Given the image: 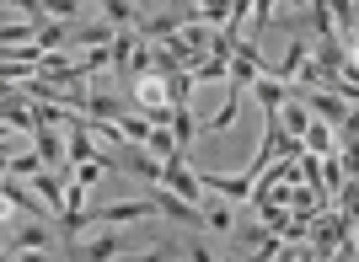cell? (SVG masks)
<instances>
[{"label":"cell","mask_w":359,"mask_h":262,"mask_svg":"<svg viewBox=\"0 0 359 262\" xmlns=\"http://www.w3.org/2000/svg\"><path fill=\"white\" fill-rule=\"evenodd\" d=\"M311 107H306V97H290V102L285 107H279V123H285V134H306V129H311Z\"/></svg>","instance_id":"obj_11"},{"label":"cell","mask_w":359,"mask_h":262,"mask_svg":"<svg viewBox=\"0 0 359 262\" xmlns=\"http://www.w3.org/2000/svg\"><path fill=\"white\" fill-rule=\"evenodd\" d=\"M306 139V150H316V156H338V123H327V118H311V129L300 134Z\"/></svg>","instance_id":"obj_8"},{"label":"cell","mask_w":359,"mask_h":262,"mask_svg":"<svg viewBox=\"0 0 359 262\" xmlns=\"http://www.w3.org/2000/svg\"><path fill=\"white\" fill-rule=\"evenodd\" d=\"M6 16H32V22H43V0H0Z\"/></svg>","instance_id":"obj_15"},{"label":"cell","mask_w":359,"mask_h":262,"mask_svg":"<svg viewBox=\"0 0 359 262\" xmlns=\"http://www.w3.org/2000/svg\"><path fill=\"white\" fill-rule=\"evenodd\" d=\"M156 214V198H123V204H102V209H91V219L97 225H135V219Z\"/></svg>","instance_id":"obj_5"},{"label":"cell","mask_w":359,"mask_h":262,"mask_svg":"<svg viewBox=\"0 0 359 262\" xmlns=\"http://www.w3.org/2000/svg\"><path fill=\"white\" fill-rule=\"evenodd\" d=\"M0 193H6V209H11V214H22V219H54V209L43 204V193L32 188V182L22 188V177H6Z\"/></svg>","instance_id":"obj_2"},{"label":"cell","mask_w":359,"mask_h":262,"mask_svg":"<svg viewBox=\"0 0 359 262\" xmlns=\"http://www.w3.org/2000/svg\"><path fill=\"white\" fill-rule=\"evenodd\" d=\"M102 11H107L113 27H145V16H140L135 0H102Z\"/></svg>","instance_id":"obj_13"},{"label":"cell","mask_w":359,"mask_h":262,"mask_svg":"<svg viewBox=\"0 0 359 262\" xmlns=\"http://www.w3.org/2000/svg\"><path fill=\"white\" fill-rule=\"evenodd\" d=\"M194 91H198L194 70H172V75H166V97H172V107H188V102H194Z\"/></svg>","instance_id":"obj_12"},{"label":"cell","mask_w":359,"mask_h":262,"mask_svg":"<svg viewBox=\"0 0 359 262\" xmlns=\"http://www.w3.org/2000/svg\"><path fill=\"white\" fill-rule=\"evenodd\" d=\"M65 235L48 230V219H22V230H16L11 219H6V257H54L60 251Z\"/></svg>","instance_id":"obj_1"},{"label":"cell","mask_w":359,"mask_h":262,"mask_svg":"<svg viewBox=\"0 0 359 262\" xmlns=\"http://www.w3.org/2000/svg\"><path fill=\"white\" fill-rule=\"evenodd\" d=\"M123 166H129V177H140V182H161L166 177V160L156 156V150H145V145H123Z\"/></svg>","instance_id":"obj_6"},{"label":"cell","mask_w":359,"mask_h":262,"mask_svg":"<svg viewBox=\"0 0 359 262\" xmlns=\"http://www.w3.org/2000/svg\"><path fill=\"white\" fill-rule=\"evenodd\" d=\"M241 102H247V91L225 81V107L210 118V123H204V134H220V129H231V123H236V113H241Z\"/></svg>","instance_id":"obj_10"},{"label":"cell","mask_w":359,"mask_h":262,"mask_svg":"<svg viewBox=\"0 0 359 262\" xmlns=\"http://www.w3.org/2000/svg\"><path fill=\"white\" fill-rule=\"evenodd\" d=\"M198 182H204L210 193H220V198H231V204H252V188H257V177H252V172H241V177L198 172Z\"/></svg>","instance_id":"obj_3"},{"label":"cell","mask_w":359,"mask_h":262,"mask_svg":"<svg viewBox=\"0 0 359 262\" xmlns=\"http://www.w3.org/2000/svg\"><path fill=\"white\" fill-rule=\"evenodd\" d=\"M75 257H91V262H107L118 257V225H97V230H86L81 241H70Z\"/></svg>","instance_id":"obj_4"},{"label":"cell","mask_w":359,"mask_h":262,"mask_svg":"<svg viewBox=\"0 0 359 262\" xmlns=\"http://www.w3.org/2000/svg\"><path fill=\"white\" fill-rule=\"evenodd\" d=\"M198 209H204V230H215V235H231V230H236V209L241 204H231V198H220V193L204 188V204H198Z\"/></svg>","instance_id":"obj_7"},{"label":"cell","mask_w":359,"mask_h":262,"mask_svg":"<svg viewBox=\"0 0 359 262\" xmlns=\"http://www.w3.org/2000/svg\"><path fill=\"white\" fill-rule=\"evenodd\" d=\"M338 156H344V172L359 177V134H344V150H338Z\"/></svg>","instance_id":"obj_17"},{"label":"cell","mask_w":359,"mask_h":262,"mask_svg":"<svg viewBox=\"0 0 359 262\" xmlns=\"http://www.w3.org/2000/svg\"><path fill=\"white\" fill-rule=\"evenodd\" d=\"M172 134H177L182 150H194V134H204V129L194 123V107H177V113H172Z\"/></svg>","instance_id":"obj_14"},{"label":"cell","mask_w":359,"mask_h":262,"mask_svg":"<svg viewBox=\"0 0 359 262\" xmlns=\"http://www.w3.org/2000/svg\"><path fill=\"white\" fill-rule=\"evenodd\" d=\"M43 16H60V22H75V16H81V0H43Z\"/></svg>","instance_id":"obj_16"},{"label":"cell","mask_w":359,"mask_h":262,"mask_svg":"<svg viewBox=\"0 0 359 262\" xmlns=\"http://www.w3.org/2000/svg\"><path fill=\"white\" fill-rule=\"evenodd\" d=\"M285 6H295V11H306V6H311V0H285Z\"/></svg>","instance_id":"obj_18"},{"label":"cell","mask_w":359,"mask_h":262,"mask_svg":"<svg viewBox=\"0 0 359 262\" xmlns=\"http://www.w3.org/2000/svg\"><path fill=\"white\" fill-rule=\"evenodd\" d=\"M306 59H311V38H295V43L285 48V59L273 64V75H279V81H290V86H295V75L306 70Z\"/></svg>","instance_id":"obj_9"}]
</instances>
